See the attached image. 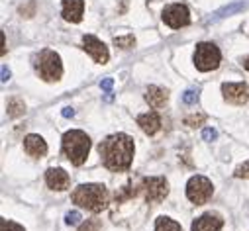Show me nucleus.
<instances>
[{
	"mask_svg": "<svg viewBox=\"0 0 249 231\" xmlns=\"http://www.w3.org/2000/svg\"><path fill=\"white\" fill-rule=\"evenodd\" d=\"M134 139L126 133H114L108 135L98 143V155L102 165L112 172H124L132 166L134 161Z\"/></svg>",
	"mask_w": 249,
	"mask_h": 231,
	"instance_id": "f257e3e1",
	"label": "nucleus"
},
{
	"mask_svg": "<svg viewBox=\"0 0 249 231\" xmlns=\"http://www.w3.org/2000/svg\"><path fill=\"white\" fill-rule=\"evenodd\" d=\"M71 200H73V204H77L92 214H100L108 208L110 194L104 184H79L73 190Z\"/></svg>",
	"mask_w": 249,
	"mask_h": 231,
	"instance_id": "f03ea898",
	"label": "nucleus"
},
{
	"mask_svg": "<svg viewBox=\"0 0 249 231\" xmlns=\"http://www.w3.org/2000/svg\"><path fill=\"white\" fill-rule=\"evenodd\" d=\"M61 149H63V155L71 161V165L81 166L87 163V157L90 151V137L81 130H71L63 135Z\"/></svg>",
	"mask_w": 249,
	"mask_h": 231,
	"instance_id": "7ed1b4c3",
	"label": "nucleus"
},
{
	"mask_svg": "<svg viewBox=\"0 0 249 231\" xmlns=\"http://www.w3.org/2000/svg\"><path fill=\"white\" fill-rule=\"evenodd\" d=\"M34 69L39 75V79L45 82H57L61 77H63V63H61V57L51 49H43L37 55H34Z\"/></svg>",
	"mask_w": 249,
	"mask_h": 231,
	"instance_id": "20e7f679",
	"label": "nucleus"
},
{
	"mask_svg": "<svg viewBox=\"0 0 249 231\" xmlns=\"http://www.w3.org/2000/svg\"><path fill=\"white\" fill-rule=\"evenodd\" d=\"M134 194L143 196V200L149 204H159L169 194V182L163 177H145L134 188Z\"/></svg>",
	"mask_w": 249,
	"mask_h": 231,
	"instance_id": "39448f33",
	"label": "nucleus"
},
{
	"mask_svg": "<svg viewBox=\"0 0 249 231\" xmlns=\"http://www.w3.org/2000/svg\"><path fill=\"white\" fill-rule=\"evenodd\" d=\"M193 61H195V65H196L198 71L208 73V71L218 69V65H220V61H222V53H220V49H218L214 43L202 41V43H198L196 49H195Z\"/></svg>",
	"mask_w": 249,
	"mask_h": 231,
	"instance_id": "423d86ee",
	"label": "nucleus"
},
{
	"mask_svg": "<svg viewBox=\"0 0 249 231\" xmlns=\"http://www.w3.org/2000/svg\"><path fill=\"white\" fill-rule=\"evenodd\" d=\"M212 194H214V186L202 175H196V177H193L189 182H186V198H189L193 204H196V206L206 204L212 198Z\"/></svg>",
	"mask_w": 249,
	"mask_h": 231,
	"instance_id": "0eeeda50",
	"label": "nucleus"
},
{
	"mask_svg": "<svg viewBox=\"0 0 249 231\" xmlns=\"http://www.w3.org/2000/svg\"><path fill=\"white\" fill-rule=\"evenodd\" d=\"M161 18L173 30H178V28H184V26L191 24V12L184 4H169V6H165Z\"/></svg>",
	"mask_w": 249,
	"mask_h": 231,
	"instance_id": "6e6552de",
	"label": "nucleus"
},
{
	"mask_svg": "<svg viewBox=\"0 0 249 231\" xmlns=\"http://www.w3.org/2000/svg\"><path fill=\"white\" fill-rule=\"evenodd\" d=\"M83 49L92 57L94 63H98V65H104V63H108V59H110L108 47H106L98 37H94L92 33H85V35H83Z\"/></svg>",
	"mask_w": 249,
	"mask_h": 231,
	"instance_id": "1a4fd4ad",
	"label": "nucleus"
},
{
	"mask_svg": "<svg viewBox=\"0 0 249 231\" xmlns=\"http://www.w3.org/2000/svg\"><path fill=\"white\" fill-rule=\"evenodd\" d=\"M224 100L235 106H241L249 100V86L245 82H224L222 84Z\"/></svg>",
	"mask_w": 249,
	"mask_h": 231,
	"instance_id": "9d476101",
	"label": "nucleus"
},
{
	"mask_svg": "<svg viewBox=\"0 0 249 231\" xmlns=\"http://www.w3.org/2000/svg\"><path fill=\"white\" fill-rule=\"evenodd\" d=\"M45 182L51 190H67L69 188V175L65 172V168H61V166H55V168H47L45 172Z\"/></svg>",
	"mask_w": 249,
	"mask_h": 231,
	"instance_id": "9b49d317",
	"label": "nucleus"
},
{
	"mask_svg": "<svg viewBox=\"0 0 249 231\" xmlns=\"http://www.w3.org/2000/svg\"><path fill=\"white\" fill-rule=\"evenodd\" d=\"M224 225V219L216 212H208L193 221V231H220Z\"/></svg>",
	"mask_w": 249,
	"mask_h": 231,
	"instance_id": "f8f14e48",
	"label": "nucleus"
},
{
	"mask_svg": "<svg viewBox=\"0 0 249 231\" xmlns=\"http://www.w3.org/2000/svg\"><path fill=\"white\" fill-rule=\"evenodd\" d=\"M85 12V0H63V18L67 22L79 24Z\"/></svg>",
	"mask_w": 249,
	"mask_h": 231,
	"instance_id": "ddd939ff",
	"label": "nucleus"
},
{
	"mask_svg": "<svg viewBox=\"0 0 249 231\" xmlns=\"http://www.w3.org/2000/svg\"><path fill=\"white\" fill-rule=\"evenodd\" d=\"M24 149H26V153H28L30 157L39 159V157H45V153H47V143H45L43 137L30 133V135H26V139H24Z\"/></svg>",
	"mask_w": 249,
	"mask_h": 231,
	"instance_id": "4468645a",
	"label": "nucleus"
},
{
	"mask_svg": "<svg viewBox=\"0 0 249 231\" xmlns=\"http://www.w3.org/2000/svg\"><path fill=\"white\" fill-rule=\"evenodd\" d=\"M138 126L147 133V135H155L161 130V118L157 112H147L138 116Z\"/></svg>",
	"mask_w": 249,
	"mask_h": 231,
	"instance_id": "2eb2a0df",
	"label": "nucleus"
},
{
	"mask_svg": "<svg viewBox=\"0 0 249 231\" xmlns=\"http://www.w3.org/2000/svg\"><path fill=\"white\" fill-rule=\"evenodd\" d=\"M145 100H147V104L151 108H163L167 104V100H169V92L159 88V86H149L145 90Z\"/></svg>",
	"mask_w": 249,
	"mask_h": 231,
	"instance_id": "dca6fc26",
	"label": "nucleus"
},
{
	"mask_svg": "<svg viewBox=\"0 0 249 231\" xmlns=\"http://www.w3.org/2000/svg\"><path fill=\"white\" fill-rule=\"evenodd\" d=\"M155 231H182V227L175 219H171L167 215H161L155 221Z\"/></svg>",
	"mask_w": 249,
	"mask_h": 231,
	"instance_id": "f3484780",
	"label": "nucleus"
},
{
	"mask_svg": "<svg viewBox=\"0 0 249 231\" xmlns=\"http://www.w3.org/2000/svg\"><path fill=\"white\" fill-rule=\"evenodd\" d=\"M6 108H8V116H10V118H20V116L26 112V104H24V100L18 98V96L10 98Z\"/></svg>",
	"mask_w": 249,
	"mask_h": 231,
	"instance_id": "a211bd4d",
	"label": "nucleus"
},
{
	"mask_svg": "<svg viewBox=\"0 0 249 231\" xmlns=\"http://www.w3.org/2000/svg\"><path fill=\"white\" fill-rule=\"evenodd\" d=\"M114 45L120 47V49H132L136 45V37L130 33V35H124V37H114Z\"/></svg>",
	"mask_w": 249,
	"mask_h": 231,
	"instance_id": "6ab92c4d",
	"label": "nucleus"
},
{
	"mask_svg": "<svg viewBox=\"0 0 249 231\" xmlns=\"http://www.w3.org/2000/svg\"><path fill=\"white\" fill-rule=\"evenodd\" d=\"M0 231H26L20 223H16V221H12V219H6V217H2L0 219Z\"/></svg>",
	"mask_w": 249,
	"mask_h": 231,
	"instance_id": "aec40b11",
	"label": "nucleus"
},
{
	"mask_svg": "<svg viewBox=\"0 0 249 231\" xmlns=\"http://www.w3.org/2000/svg\"><path fill=\"white\" fill-rule=\"evenodd\" d=\"M206 122V116L204 114H198V116H189V118H184V124L191 126V128H196V126H202Z\"/></svg>",
	"mask_w": 249,
	"mask_h": 231,
	"instance_id": "412c9836",
	"label": "nucleus"
},
{
	"mask_svg": "<svg viewBox=\"0 0 249 231\" xmlns=\"http://www.w3.org/2000/svg\"><path fill=\"white\" fill-rule=\"evenodd\" d=\"M79 231H100V221L98 219H87L79 227Z\"/></svg>",
	"mask_w": 249,
	"mask_h": 231,
	"instance_id": "4be33fe9",
	"label": "nucleus"
},
{
	"mask_svg": "<svg viewBox=\"0 0 249 231\" xmlns=\"http://www.w3.org/2000/svg\"><path fill=\"white\" fill-rule=\"evenodd\" d=\"M233 175H235L237 179H249V161L243 163V165H239V166L235 168Z\"/></svg>",
	"mask_w": 249,
	"mask_h": 231,
	"instance_id": "5701e85b",
	"label": "nucleus"
},
{
	"mask_svg": "<svg viewBox=\"0 0 249 231\" xmlns=\"http://www.w3.org/2000/svg\"><path fill=\"white\" fill-rule=\"evenodd\" d=\"M198 100V92L196 90H186L184 94H182V102L184 104H195Z\"/></svg>",
	"mask_w": 249,
	"mask_h": 231,
	"instance_id": "b1692460",
	"label": "nucleus"
},
{
	"mask_svg": "<svg viewBox=\"0 0 249 231\" xmlns=\"http://www.w3.org/2000/svg\"><path fill=\"white\" fill-rule=\"evenodd\" d=\"M81 221V214L79 212H69L67 215H65V223L67 225H75V223H79Z\"/></svg>",
	"mask_w": 249,
	"mask_h": 231,
	"instance_id": "393cba45",
	"label": "nucleus"
},
{
	"mask_svg": "<svg viewBox=\"0 0 249 231\" xmlns=\"http://www.w3.org/2000/svg\"><path fill=\"white\" fill-rule=\"evenodd\" d=\"M202 137H204L206 141H214V139L218 137V132H216V130H212V128H206V130L202 132Z\"/></svg>",
	"mask_w": 249,
	"mask_h": 231,
	"instance_id": "a878e982",
	"label": "nucleus"
},
{
	"mask_svg": "<svg viewBox=\"0 0 249 231\" xmlns=\"http://www.w3.org/2000/svg\"><path fill=\"white\" fill-rule=\"evenodd\" d=\"M112 86H114V81H112V79H104V81L100 82V88H102L104 92H110Z\"/></svg>",
	"mask_w": 249,
	"mask_h": 231,
	"instance_id": "bb28decb",
	"label": "nucleus"
},
{
	"mask_svg": "<svg viewBox=\"0 0 249 231\" xmlns=\"http://www.w3.org/2000/svg\"><path fill=\"white\" fill-rule=\"evenodd\" d=\"M10 81V71L6 65H2V82H8Z\"/></svg>",
	"mask_w": 249,
	"mask_h": 231,
	"instance_id": "cd10ccee",
	"label": "nucleus"
},
{
	"mask_svg": "<svg viewBox=\"0 0 249 231\" xmlns=\"http://www.w3.org/2000/svg\"><path fill=\"white\" fill-rule=\"evenodd\" d=\"M73 116H75L73 108H63V118H73Z\"/></svg>",
	"mask_w": 249,
	"mask_h": 231,
	"instance_id": "c85d7f7f",
	"label": "nucleus"
},
{
	"mask_svg": "<svg viewBox=\"0 0 249 231\" xmlns=\"http://www.w3.org/2000/svg\"><path fill=\"white\" fill-rule=\"evenodd\" d=\"M243 67H245V69H247V71H249V57H247V59H245V61H243Z\"/></svg>",
	"mask_w": 249,
	"mask_h": 231,
	"instance_id": "c756f323",
	"label": "nucleus"
}]
</instances>
